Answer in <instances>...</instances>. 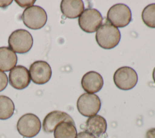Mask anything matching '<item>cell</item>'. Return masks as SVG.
Returning a JSON list of instances; mask_svg holds the SVG:
<instances>
[{"label":"cell","mask_w":155,"mask_h":138,"mask_svg":"<svg viewBox=\"0 0 155 138\" xmlns=\"http://www.w3.org/2000/svg\"><path fill=\"white\" fill-rule=\"evenodd\" d=\"M120 40L119 30L108 22L102 24L97 30L96 40L98 45L105 49L116 47Z\"/></svg>","instance_id":"1"},{"label":"cell","mask_w":155,"mask_h":138,"mask_svg":"<svg viewBox=\"0 0 155 138\" xmlns=\"http://www.w3.org/2000/svg\"><path fill=\"white\" fill-rule=\"evenodd\" d=\"M21 19L27 27L38 30L45 26L47 20V15L41 7L32 5L24 10Z\"/></svg>","instance_id":"2"},{"label":"cell","mask_w":155,"mask_h":138,"mask_svg":"<svg viewBox=\"0 0 155 138\" xmlns=\"http://www.w3.org/2000/svg\"><path fill=\"white\" fill-rule=\"evenodd\" d=\"M8 43L9 48L15 53H25L31 49L33 40L31 35L27 30L18 29L10 34Z\"/></svg>","instance_id":"3"},{"label":"cell","mask_w":155,"mask_h":138,"mask_svg":"<svg viewBox=\"0 0 155 138\" xmlns=\"http://www.w3.org/2000/svg\"><path fill=\"white\" fill-rule=\"evenodd\" d=\"M18 133L24 137L31 138L40 131L41 123L39 117L34 114L27 113L22 116L17 123Z\"/></svg>","instance_id":"4"},{"label":"cell","mask_w":155,"mask_h":138,"mask_svg":"<svg viewBox=\"0 0 155 138\" xmlns=\"http://www.w3.org/2000/svg\"><path fill=\"white\" fill-rule=\"evenodd\" d=\"M103 18L96 9L88 8L84 10L78 19L81 29L87 33H93L102 25Z\"/></svg>","instance_id":"5"},{"label":"cell","mask_w":155,"mask_h":138,"mask_svg":"<svg viewBox=\"0 0 155 138\" xmlns=\"http://www.w3.org/2000/svg\"><path fill=\"white\" fill-rule=\"evenodd\" d=\"M107 19L116 27H124L131 20V12L130 8L124 4H116L109 9Z\"/></svg>","instance_id":"6"},{"label":"cell","mask_w":155,"mask_h":138,"mask_svg":"<svg viewBox=\"0 0 155 138\" xmlns=\"http://www.w3.org/2000/svg\"><path fill=\"white\" fill-rule=\"evenodd\" d=\"M115 85L122 90H130L133 88L138 80L136 72L131 67L123 66L117 69L113 76Z\"/></svg>","instance_id":"7"},{"label":"cell","mask_w":155,"mask_h":138,"mask_svg":"<svg viewBox=\"0 0 155 138\" xmlns=\"http://www.w3.org/2000/svg\"><path fill=\"white\" fill-rule=\"evenodd\" d=\"M101 106L100 98L94 94L84 93L80 95L77 101L78 110L85 117H90L96 115Z\"/></svg>","instance_id":"8"},{"label":"cell","mask_w":155,"mask_h":138,"mask_svg":"<svg viewBox=\"0 0 155 138\" xmlns=\"http://www.w3.org/2000/svg\"><path fill=\"white\" fill-rule=\"evenodd\" d=\"M31 81L37 85L47 83L51 77V69L49 64L45 61H36L33 63L29 69Z\"/></svg>","instance_id":"9"},{"label":"cell","mask_w":155,"mask_h":138,"mask_svg":"<svg viewBox=\"0 0 155 138\" xmlns=\"http://www.w3.org/2000/svg\"><path fill=\"white\" fill-rule=\"evenodd\" d=\"M30 80L28 70L23 66H16L10 71L8 81L15 89H24L29 85Z\"/></svg>","instance_id":"10"},{"label":"cell","mask_w":155,"mask_h":138,"mask_svg":"<svg viewBox=\"0 0 155 138\" xmlns=\"http://www.w3.org/2000/svg\"><path fill=\"white\" fill-rule=\"evenodd\" d=\"M62 122L74 123L73 119L67 113L61 111H51L45 117L43 120V131L46 133H51L54 131L57 125Z\"/></svg>","instance_id":"11"},{"label":"cell","mask_w":155,"mask_h":138,"mask_svg":"<svg viewBox=\"0 0 155 138\" xmlns=\"http://www.w3.org/2000/svg\"><path fill=\"white\" fill-rule=\"evenodd\" d=\"M104 85L103 78L95 71H89L85 74L81 80V85L87 93L94 94L99 91Z\"/></svg>","instance_id":"12"},{"label":"cell","mask_w":155,"mask_h":138,"mask_svg":"<svg viewBox=\"0 0 155 138\" xmlns=\"http://www.w3.org/2000/svg\"><path fill=\"white\" fill-rule=\"evenodd\" d=\"M61 10L68 18H76L84 10V4L81 0H63L61 2Z\"/></svg>","instance_id":"13"},{"label":"cell","mask_w":155,"mask_h":138,"mask_svg":"<svg viewBox=\"0 0 155 138\" xmlns=\"http://www.w3.org/2000/svg\"><path fill=\"white\" fill-rule=\"evenodd\" d=\"M107 126L106 120L102 116L95 115L87 119L85 123V131L99 137L105 133Z\"/></svg>","instance_id":"14"},{"label":"cell","mask_w":155,"mask_h":138,"mask_svg":"<svg viewBox=\"0 0 155 138\" xmlns=\"http://www.w3.org/2000/svg\"><path fill=\"white\" fill-rule=\"evenodd\" d=\"M17 55L10 48L0 47V71L8 72L16 66Z\"/></svg>","instance_id":"15"},{"label":"cell","mask_w":155,"mask_h":138,"mask_svg":"<svg viewBox=\"0 0 155 138\" xmlns=\"http://www.w3.org/2000/svg\"><path fill=\"white\" fill-rule=\"evenodd\" d=\"M77 130L75 123L62 122L57 125L54 130V138H76Z\"/></svg>","instance_id":"16"},{"label":"cell","mask_w":155,"mask_h":138,"mask_svg":"<svg viewBox=\"0 0 155 138\" xmlns=\"http://www.w3.org/2000/svg\"><path fill=\"white\" fill-rule=\"evenodd\" d=\"M15 111V105L9 97L0 95V120H6L12 116Z\"/></svg>","instance_id":"17"},{"label":"cell","mask_w":155,"mask_h":138,"mask_svg":"<svg viewBox=\"0 0 155 138\" xmlns=\"http://www.w3.org/2000/svg\"><path fill=\"white\" fill-rule=\"evenodd\" d=\"M142 19L146 26L155 28V4L146 6L142 13Z\"/></svg>","instance_id":"18"},{"label":"cell","mask_w":155,"mask_h":138,"mask_svg":"<svg viewBox=\"0 0 155 138\" xmlns=\"http://www.w3.org/2000/svg\"><path fill=\"white\" fill-rule=\"evenodd\" d=\"M8 83V78L5 72L0 71V92L5 89Z\"/></svg>","instance_id":"19"},{"label":"cell","mask_w":155,"mask_h":138,"mask_svg":"<svg viewBox=\"0 0 155 138\" xmlns=\"http://www.w3.org/2000/svg\"><path fill=\"white\" fill-rule=\"evenodd\" d=\"M35 0H32V1H30V0H28V1H21V0H15V2L21 7L22 8H27V7H31L33 5V4L35 2Z\"/></svg>","instance_id":"20"},{"label":"cell","mask_w":155,"mask_h":138,"mask_svg":"<svg viewBox=\"0 0 155 138\" xmlns=\"http://www.w3.org/2000/svg\"><path fill=\"white\" fill-rule=\"evenodd\" d=\"M76 138H96V137L90 133H88L87 131H82L79 133L77 134Z\"/></svg>","instance_id":"21"},{"label":"cell","mask_w":155,"mask_h":138,"mask_svg":"<svg viewBox=\"0 0 155 138\" xmlns=\"http://www.w3.org/2000/svg\"><path fill=\"white\" fill-rule=\"evenodd\" d=\"M146 138H155V128H151L147 131Z\"/></svg>","instance_id":"22"},{"label":"cell","mask_w":155,"mask_h":138,"mask_svg":"<svg viewBox=\"0 0 155 138\" xmlns=\"http://www.w3.org/2000/svg\"><path fill=\"white\" fill-rule=\"evenodd\" d=\"M13 2L12 0H0V7L1 8H5L9 5L12 4Z\"/></svg>","instance_id":"23"},{"label":"cell","mask_w":155,"mask_h":138,"mask_svg":"<svg viewBox=\"0 0 155 138\" xmlns=\"http://www.w3.org/2000/svg\"><path fill=\"white\" fill-rule=\"evenodd\" d=\"M153 78L154 82L155 83V67L154 68V69L153 71Z\"/></svg>","instance_id":"24"}]
</instances>
